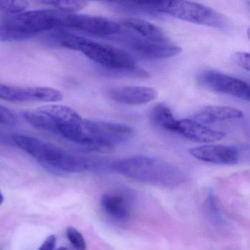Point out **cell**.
<instances>
[{
    "label": "cell",
    "mask_w": 250,
    "mask_h": 250,
    "mask_svg": "<svg viewBox=\"0 0 250 250\" xmlns=\"http://www.w3.org/2000/svg\"><path fill=\"white\" fill-rule=\"evenodd\" d=\"M57 36V42L61 46L82 52L113 74L139 78L150 77V74L137 66L134 58L123 49L70 33H62Z\"/></svg>",
    "instance_id": "6da1fadb"
},
{
    "label": "cell",
    "mask_w": 250,
    "mask_h": 250,
    "mask_svg": "<svg viewBox=\"0 0 250 250\" xmlns=\"http://www.w3.org/2000/svg\"><path fill=\"white\" fill-rule=\"evenodd\" d=\"M14 143L42 165L66 172H83L109 167L110 162L100 158L79 156L36 137L16 135Z\"/></svg>",
    "instance_id": "7a4b0ae2"
},
{
    "label": "cell",
    "mask_w": 250,
    "mask_h": 250,
    "mask_svg": "<svg viewBox=\"0 0 250 250\" xmlns=\"http://www.w3.org/2000/svg\"><path fill=\"white\" fill-rule=\"evenodd\" d=\"M115 172L143 184L175 188L185 183V172L165 161L147 156H134L112 162Z\"/></svg>",
    "instance_id": "3957f363"
},
{
    "label": "cell",
    "mask_w": 250,
    "mask_h": 250,
    "mask_svg": "<svg viewBox=\"0 0 250 250\" xmlns=\"http://www.w3.org/2000/svg\"><path fill=\"white\" fill-rule=\"evenodd\" d=\"M159 14H166L179 20L213 28H226L228 19L209 7L188 1H161Z\"/></svg>",
    "instance_id": "277c9868"
},
{
    "label": "cell",
    "mask_w": 250,
    "mask_h": 250,
    "mask_svg": "<svg viewBox=\"0 0 250 250\" xmlns=\"http://www.w3.org/2000/svg\"><path fill=\"white\" fill-rule=\"evenodd\" d=\"M86 135L90 150L109 151L134 135L132 127L121 123L84 120Z\"/></svg>",
    "instance_id": "5b68a950"
},
{
    "label": "cell",
    "mask_w": 250,
    "mask_h": 250,
    "mask_svg": "<svg viewBox=\"0 0 250 250\" xmlns=\"http://www.w3.org/2000/svg\"><path fill=\"white\" fill-rule=\"evenodd\" d=\"M63 13L57 10H36L16 14L4 23L28 37L41 32L61 29Z\"/></svg>",
    "instance_id": "8992f818"
},
{
    "label": "cell",
    "mask_w": 250,
    "mask_h": 250,
    "mask_svg": "<svg viewBox=\"0 0 250 250\" xmlns=\"http://www.w3.org/2000/svg\"><path fill=\"white\" fill-rule=\"evenodd\" d=\"M61 29H69L109 39L123 31L121 24L105 17L65 13L62 15Z\"/></svg>",
    "instance_id": "52a82bcc"
},
{
    "label": "cell",
    "mask_w": 250,
    "mask_h": 250,
    "mask_svg": "<svg viewBox=\"0 0 250 250\" xmlns=\"http://www.w3.org/2000/svg\"><path fill=\"white\" fill-rule=\"evenodd\" d=\"M128 46L131 51L140 56L150 60L172 58L181 52V47L170 43L163 44L144 39L131 32H121L119 35L111 38Z\"/></svg>",
    "instance_id": "ba28073f"
},
{
    "label": "cell",
    "mask_w": 250,
    "mask_h": 250,
    "mask_svg": "<svg viewBox=\"0 0 250 250\" xmlns=\"http://www.w3.org/2000/svg\"><path fill=\"white\" fill-rule=\"evenodd\" d=\"M199 83L203 87L216 92L232 96L241 100L250 101V85L239 79L215 71H204L197 77Z\"/></svg>",
    "instance_id": "9c48e42d"
},
{
    "label": "cell",
    "mask_w": 250,
    "mask_h": 250,
    "mask_svg": "<svg viewBox=\"0 0 250 250\" xmlns=\"http://www.w3.org/2000/svg\"><path fill=\"white\" fill-rule=\"evenodd\" d=\"M190 155L197 160L220 165H233L239 161V153L235 147L222 145H206L193 147Z\"/></svg>",
    "instance_id": "30bf717a"
},
{
    "label": "cell",
    "mask_w": 250,
    "mask_h": 250,
    "mask_svg": "<svg viewBox=\"0 0 250 250\" xmlns=\"http://www.w3.org/2000/svg\"><path fill=\"white\" fill-rule=\"evenodd\" d=\"M109 97L114 102L124 105H142L149 103L157 97V92L152 87L144 86H125L111 89Z\"/></svg>",
    "instance_id": "8fae6325"
},
{
    "label": "cell",
    "mask_w": 250,
    "mask_h": 250,
    "mask_svg": "<svg viewBox=\"0 0 250 250\" xmlns=\"http://www.w3.org/2000/svg\"><path fill=\"white\" fill-rule=\"evenodd\" d=\"M175 132L188 140L201 143H214L225 137V133L209 128L191 119L178 120Z\"/></svg>",
    "instance_id": "7c38bea8"
},
{
    "label": "cell",
    "mask_w": 250,
    "mask_h": 250,
    "mask_svg": "<svg viewBox=\"0 0 250 250\" xmlns=\"http://www.w3.org/2000/svg\"><path fill=\"white\" fill-rule=\"evenodd\" d=\"M121 26L151 42L163 44L172 43L163 30L146 20L139 18L125 19L121 21Z\"/></svg>",
    "instance_id": "4fadbf2b"
},
{
    "label": "cell",
    "mask_w": 250,
    "mask_h": 250,
    "mask_svg": "<svg viewBox=\"0 0 250 250\" xmlns=\"http://www.w3.org/2000/svg\"><path fill=\"white\" fill-rule=\"evenodd\" d=\"M104 211L112 219L126 221L131 214V204L125 196L116 193L104 194L101 199Z\"/></svg>",
    "instance_id": "5bb4252c"
},
{
    "label": "cell",
    "mask_w": 250,
    "mask_h": 250,
    "mask_svg": "<svg viewBox=\"0 0 250 250\" xmlns=\"http://www.w3.org/2000/svg\"><path fill=\"white\" fill-rule=\"evenodd\" d=\"M244 114L239 109L229 106H209L203 108L196 114L194 121L206 124L240 119Z\"/></svg>",
    "instance_id": "9a60e30c"
},
{
    "label": "cell",
    "mask_w": 250,
    "mask_h": 250,
    "mask_svg": "<svg viewBox=\"0 0 250 250\" xmlns=\"http://www.w3.org/2000/svg\"><path fill=\"white\" fill-rule=\"evenodd\" d=\"M34 87H21L0 83V99L14 102H34Z\"/></svg>",
    "instance_id": "2e32d148"
},
{
    "label": "cell",
    "mask_w": 250,
    "mask_h": 250,
    "mask_svg": "<svg viewBox=\"0 0 250 250\" xmlns=\"http://www.w3.org/2000/svg\"><path fill=\"white\" fill-rule=\"evenodd\" d=\"M150 119L155 125L175 132L177 121L170 108L164 103L156 104L150 112Z\"/></svg>",
    "instance_id": "e0dca14e"
},
{
    "label": "cell",
    "mask_w": 250,
    "mask_h": 250,
    "mask_svg": "<svg viewBox=\"0 0 250 250\" xmlns=\"http://www.w3.org/2000/svg\"><path fill=\"white\" fill-rule=\"evenodd\" d=\"M42 4L55 7L57 11L65 14H74L84 9L88 5L85 1H45Z\"/></svg>",
    "instance_id": "ac0fdd59"
},
{
    "label": "cell",
    "mask_w": 250,
    "mask_h": 250,
    "mask_svg": "<svg viewBox=\"0 0 250 250\" xmlns=\"http://www.w3.org/2000/svg\"><path fill=\"white\" fill-rule=\"evenodd\" d=\"M28 39H30V37L16 31L5 23L0 24V42H17L27 40Z\"/></svg>",
    "instance_id": "d6986e66"
},
{
    "label": "cell",
    "mask_w": 250,
    "mask_h": 250,
    "mask_svg": "<svg viewBox=\"0 0 250 250\" xmlns=\"http://www.w3.org/2000/svg\"><path fill=\"white\" fill-rule=\"evenodd\" d=\"M28 5L26 1H0V11L16 15L25 11Z\"/></svg>",
    "instance_id": "ffe728a7"
},
{
    "label": "cell",
    "mask_w": 250,
    "mask_h": 250,
    "mask_svg": "<svg viewBox=\"0 0 250 250\" xmlns=\"http://www.w3.org/2000/svg\"><path fill=\"white\" fill-rule=\"evenodd\" d=\"M66 235L68 241L75 250H86L87 244L84 236L82 235L80 231L77 230L76 228L69 227L67 228Z\"/></svg>",
    "instance_id": "44dd1931"
},
{
    "label": "cell",
    "mask_w": 250,
    "mask_h": 250,
    "mask_svg": "<svg viewBox=\"0 0 250 250\" xmlns=\"http://www.w3.org/2000/svg\"><path fill=\"white\" fill-rule=\"evenodd\" d=\"M17 124V117L12 110L0 104V125L14 126Z\"/></svg>",
    "instance_id": "7402d4cb"
},
{
    "label": "cell",
    "mask_w": 250,
    "mask_h": 250,
    "mask_svg": "<svg viewBox=\"0 0 250 250\" xmlns=\"http://www.w3.org/2000/svg\"><path fill=\"white\" fill-rule=\"evenodd\" d=\"M232 60L240 68L245 71H250V54L247 52H235L232 55Z\"/></svg>",
    "instance_id": "603a6c76"
},
{
    "label": "cell",
    "mask_w": 250,
    "mask_h": 250,
    "mask_svg": "<svg viewBox=\"0 0 250 250\" xmlns=\"http://www.w3.org/2000/svg\"><path fill=\"white\" fill-rule=\"evenodd\" d=\"M57 238L55 235H52L48 237L43 243L39 250H55L56 246Z\"/></svg>",
    "instance_id": "cb8c5ba5"
},
{
    "label": "cell",
    "mask_w": 250,
    "mask_h": 250,
    "mask_svg": "<svg viewBox=\"0 0 250 250\" xmlns=\"http://www.w3.org/2000/svg\"><path fill=\"white\" fill-rule=\"evenodd\" d=\"M4 197L2 195V193L0 192V206L2 205V203H3Z\"/></svg>",
    "instance_id": "d4e9b609"
},
{
    "label": "cell",
    "mask_w": 250,
    "mask_h": 250,
    "mask_svg": "<svg viewBox=\"0 0 250 250\" xmlns=\"http://www.w3.org/2000/svg\"><path fill=\"white\" fill-rule=\"evenodd\" d=\"M57 250H68L65 247H61V248L58 249Z\"/></svg>",
    "instance_id": "484cf974"
}]
</instances>
